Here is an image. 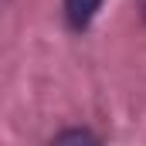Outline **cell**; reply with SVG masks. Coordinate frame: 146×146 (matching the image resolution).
Listing matches in <instances>:
<instances>
[{
    "instance_id": "cell-2",
    "label": "cell",
    "mask_w": 146,
    "mask_h": 146,
    "mask_svg": "<svg viewBox=\"0 0 146 146\" xmlns=\"http://www.w3.org/2000/svg\"><path fill=\"white\" fill-rule=\"evenodd\" d=\"M51 146H99V139L88 129H65L61 136H54Z\"/></svg>"
},
{
    "instance_id": "cell-1",
    "label": "cell",
    "mask_w": 146,
    "mask_h": 146,
    "mask_svg": "<svg viewBox=\"0 0 146 146\" xmlns=\"http://www.w3.org/2000/svg\"><path fill=\"white\" fill-rule=\"evenodd\" d=\"M99 7H102V0H65V21H68V27H75V31L88 27L92 17L99 14Z\"/></svg>"
}]
</instances>
